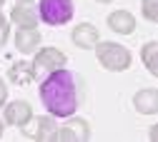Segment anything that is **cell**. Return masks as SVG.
<instances>
[{"instance_id": "obj_13", "label": "cell", "mask_w": 158, "mask_h": 142, "mask_svg": "<svg viewBox=\"0 0 158 142\" xmlns=\"http://www.w3.org/2000/svg\"><path fill=\"white\" fill-rule=\"evenodd\" d=\"M141 60H143V65L151 70V75L156 77L158 75V43L156 40H151V43H146L141 48Z\"/></svg>"}, {"instance_id": "obj_11", "label": "cell", "mask_w": 158, "mask_h": 142, "mask_svg": "<svg viewBox=\"0 0 158 142\" xmlns=\"http://www.w3.org/2000/svg\"><path fill=\"white\" fill-rule=\"evenodd\" d=\"M38 45H40V33H38L35 28H20L15 33V48L20 50L23 55L35 52Z\"/></svg>"}, {"instance_id": "obj_17", "label": "cell", "mask_w": 158, "mask_h": 142, "mask_svg": "<svg viewBox=\"0 0 158 142\" xmlns=\"http://www.w3.org/2000/svg\"><path fill=\"white\" fill-rule=\"evenodd\" d=\"M5 97H8V83H5V80H0V107L5 105Z\"/></svg>"}, {"instance_id": "obj_2", "label": "cell", "mask_w": 158, "mask_h": 142, "mask_svg": "<svg viewBox=\"0 0 158 142\" xmlns=\"http://www.w3.org/2000/svg\"><path fill=\"white\" fill-rule=\"evenodd\" d=\"M95 57L106 70L110 72H123L131 67V52L121 45V43H95Z\"/></svg>"}, {"instance_id": "obj_5", "label": "cell", "mask_w": 158, "mask_h": 142, "mask_svg": "<svg viewBox=\"0 0 158 142\" xmlns=\"http://www.w3.org/2000/svg\"><path fill=\"white\" fill-rule=\"evenodd\" d=\"M23 127V137H30V140H38V142H45V140H53L58 125H55V117L48 112V115H40V117H30Z\"/></svg>"}, {"instance_id": "obj_4", "label": "cell", "mask_w": 158, "mask_h": 142, "mask_svg": "<svg viewBox=\"0 0 158 142\" xmlns=\"http://www.w3.org/2000/svg\"><path fill=\"white\" fill-rule=\"evenodd\" d=\"M38 17L48 25H65L73 17V0H40L38 3Z\"/></svg>"}, {"instance_id": "obj_1", "label": "cell", "mask_w": 158, "mask_h": 142, "mask_svg": "<svg viewBox=\"0 0 158 142\" xmlns=\"http://www.w3.org/2000/svg\"><path fill=\"white\" fill-rule=\"evenodd\" d=\"M78 77L68 67H58L48 72L40 83V100L53 117H70L81 105Z\"/></svg>"}, {"instance_id": "obj_14", "label": "cell", "mask_w": 158, "mask_h": 142, "mask_svg": "<svg viewBox=\"0 0 158 142\" xmlns=\"http://www.w3.org/2000/svg\"><path fill=\"white\" fill-rule=\"evenodd\" d=\"M8 80L13 85H28L30 80H33V67L28 63H15L8 72Z\"/></svg>"}, {"instance_id": "obj_3", "label": "cell", "mask_w": 158, "mask_h": 142, "mask_svg": "<svg viewBox=\"0 0 158 142\" xmlns=\"http://www.w3.org/2000/svg\"><path fill=\"white\" fill-rule=\"evenodd\" d=\"M68 65V55L58 48H40L35 52V60H33V80H43L48 72L58 70V67H65Z\"/></svg>"}, {"instance_id": "obj_12", "label": "cell", "mask_w": 158, "mask_h": 142, "mask_svg": "<svg viewBox=\"0 0 158 142\" xmlns=\"http://www.w3.org/2000/svg\"><path fill=\"white\" fill-rule=\"evenodd\" d=\"M108 28L118 35H131L135 30V17L128 10H115L108 15Z\"/></svg>"}, {"instance_id": "obj_18", "label": "cell", "mask_w": 158, "mask_h": 142, "mask_svg": "<svg viewBox=\"0 0 158 142\" xmlns=\"http://www.w3.org/2000/svg\"><path fill=\"white\" fill-rule=\"evenodd\" d=\"M98 3H103V5H108V3H113V0H98Z\"/></svg>"}, {"instance_id": "obj_6", "label": "cell", "mask_w": 158, "mask_h": 142, "mask_svg": "<svg viewBox=\"0 0 158 142\" xmlns=\"http://www.w3.org/2000/svg\"><path fill=\"white\" fill-rule=\"evenodd\" d=\"M53 140H58V142H70V140L85 142V140H90V125H88V120L73 117V115H70L65 125H58Z\"/></svg>"}, {"instance_id": "obj_15", "label": "cell", "mask_w": 158, "mask_h": 142, "mask_svg": "<svg viewBox=\"0 0 158 142\" xmlns=\"http://www.w3.org/2000/svg\"><path fill=\"white\" fill-rule=\"evenodd\" d=\"M143 5V15L146 20H151V23H158V0H141Z\"/></svg>"}, {"instance_id": "obj_16", "label": "cell", "mask_w": 158, "mask_h": 142, "mask_svg": "<svg viewBox=\"0 0 158 142\" xmlns=\"http://www.w3.org/2000/svg\"><path fill=\"white\" fill-rule=\"evenodd\" d=\"M5 43H8V20L0 10V48H5Z\"/></svg>"}, {"instance_id": "obj_10", "label": "cell", "mask_w": 158, "mask_h": 142, "mask_svg": "<svg viewBox=\"0 0 158 142\" xmlns=\"http://www.w3.org/2000/svg\"><path fill=\"white\" fill-rule=\"evenodd\" d=\"M30 117H33V107L25 100H13L5 107V122L8 125H25Z\"/></svg>"}, {"instance_id": "obj_7", "label": "cell", "mask_w": 158, "mask_h": 142, "mask_svg": "<svg viewBox=\"0 0 158 142\" xmlns=\"http://www.w3.org/2000/svg\"><path fill=\"white\" fill-rule=\"evenodd\" d=\"M38 5L33 0H18L10 10V23L18 28H35L38 25Z\"/></svg>"}, {"instance_id": "obj_9", "label": "cell", "mask_w": 158, "mask_h": 142, "mask_svg": "<svg viewBox=\"0 0 158 142\" xmlns=\"http://www.w3.org/2000/svg\"><path fill=\"white\" fill-rule=\"evenodd\" d=\"M133 107L141 115H156L158 112V90L156 87L138 90L135 97H133Z\"/></svg>"}, {"instance_id": "obj_20", "label": "cell", "mask_w": 158, "mask_h": 142, "mask_svg": "<svg viewBox=\"0 0 158 142\" xmlns=\"http://www.w3.org/2000/svg\"><path fill=\"white\" fill-rule=\"evenodd\" d=\"M3 3H5V0H0V8H3Z\"/></svg>"}, {"instance_id": "obj_8", "label": "cell", "mask_w": 158, "mask_h": 142, "mask_svg": "<svg viewBox=\"0 0 158 142\" xmlns=\"http://www.w3.org/2000/svg\"><path fill=\"white\" fill-rule=\"evenodd\" d=\"M70 37H73V45H75V48H81V50H93L95 43L101 40V35H98V28L90 25V23H81V25H75Z\"/></svg>"}, {"instance_id": "obj_19", "label": "cell", "mask_w": 158, "mask_h": 142, "mask_svg": "<svg viewBox=\"0 0 158 142\" xmlns=\"http://www.w3.org/2000/svg\"><path fill=\"white\" fill-rule=\"evenodd\" d=\"M0 137H3V122H0Z\"/></svg>"}]
</instances>
